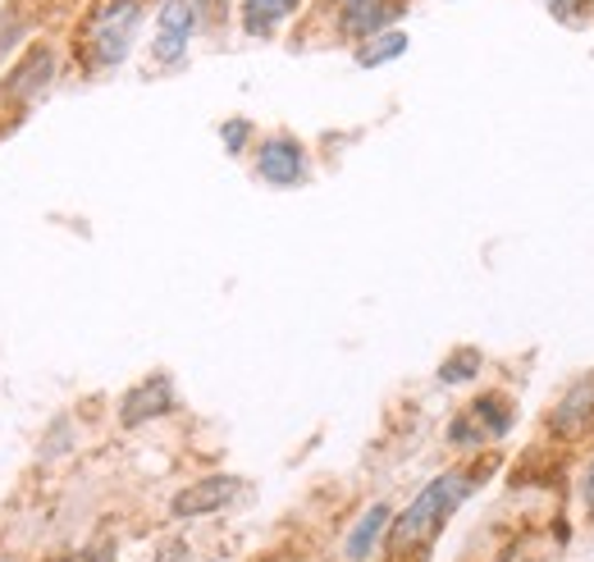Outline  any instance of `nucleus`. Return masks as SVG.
<instances>
[{
    "mask_svg": "<svg viewBox=\"0 0 594 562\" xmlns=\"http://www.w3.org/2000/svg\"><path fill=\"white\" fill-rule=\"evenodd\" d=\"M398 55H407V32L402 28H385L376 37H366V42H357V64L361 69H380Z\"/></svg>",
    "mask_w": 594,
    "mask_h": 562,
    "instance_id": "f8f14e48",
    "label": "nucleus"
},
{
    "mask_svg": "<svg viewBox=\"0 0 594 562\" xmlns=\"http://www.w3.org/2000/svg\"><path fill=\"white\" fill-rule=\"evenodd\" d=\"M55 73H60V55H55V47L51 42H32L14 64H10V73L0 79V105H23V101H32V96H42L51 83H55Z\"/></svg>",
    "mask_w": 594,
    "mask_h": 562,
    "instance_id": "7ed1b4c3",
    "label": "nucleus"
},
{
    "mask_svg": "<svg viewBox=\"0 0 594 562\" xmlns=\"http://www.w3.org/2000/svg\"><path fill=\"white\" fill-rule=\"evenodd\" d=\"M297 6H303V0H243V6H238L243 32L247 37H270L284 19L297 14Z\"/></svg>",
    "mask_w": 594,
    "mask_h": 562,
    "instance_id": "9d476101",
    "label": "nucleus"
},
{
    "mask_svg": "<svg viewBox=\"0 0 594 562\" xmlns=\"http://www.w3.org/2000/svg\"><path fill=\"white\" fill-rule=\"evenodd\" d=\"M407 14V0H334V23L348 42H366Z\"/></svg>",
    "mask_w": 594,
    "mask_h": 562,
    "instance_id": "20e7f679",
    "label": "nucleus"
},
{
    "mask_svg": "<svg viewBox=\"0 0 594 562\" xmlns=\"http://www.w3.org/2000/svg\"><path fill=\"white\" fill-rule=\"evenodd\" d=\"M219 137H225L229 152H243V142L252 137V124H247V120H229L225 129H219Z\"/></svg>",
    "mask_w": 594,
    "mask_h": 562,
    "instance_id": "f3484780",
    "label": "nucleus"
},
{
    "mask_svg": "<svg viewBox=\"0 0 594 562\" xmlns=\"http://www.w3.org/2000/svg\"><path fill=\"white\" fill-rule=\"evenodd\" d=\"M115 553H110V544H96V549H83V553H73L69 562H110Z\"/></svg>",
    "mask_w": 594,
    "mask_h": 562,
    "instance_id": "aec40b11",
    "label": "nucleus"
},
{
    "mask_svg": "<svg viewBox=\"0 0 594 562\" xmlns=\"http://www.w3.org/2000/svg\"><path fill=\"white\" fill-rule=\"evenodd\" d=\"M256 174H262L270 187H297L307 178V146L288 133L266 137L262 152H256Z\"/></svg>",
    "mask_w": 594,
    "mask_h": 562,
    "instance_id": "0eeeda50",
    "label": "nucleus"
},
{
    "mask_svg": "<svg viewBox=\"0 0 594 562\" xmlns=\"http://www.w3.org/2000/svg\"><path fill=\"white\" fill-rule=\"evenodd\" d=\"M471 421L485 430V439H503L512 430V402L503 394H485L471 402Z\"/></svg>",
    "mask_w": 594,
    "mask_h": 562,
    "instance_id": "ddd939ff",
    "label": "nucleus"
},
{
    "mask_svg": "<svg viewBox=\"0 0 594 562\" xmlns=\"http://www.w3.org/2000/svg\"><path fill=\"white\" fill-rule=\"evenodd\" d=\"M389 517H393V512H389V503H376V508H366V512H361V521L348 531V544H344L352 562L370 558V549H376V544H380V535L389 531Z\"/></svg>",
    "mask_w": 594,
    "mask_h": 562,
    "instance_id": "9b49d317",
    "label": "nucleus"
},
{
    "mask_svg": "<svg viewBox=\"0 0 594 562\" xmlns=\"http://www.w3.org/2000/svg\"><path fill=\"white\" fill-rule=\"evenodd\" d=\"M475 484L480 480L471 471H443V476H434L426 490L393 517V527H389V562L402 558V553H412V549H421V544H430L443 531V521H449L467 503V494L475 490Z\"/></svg>",
    "mask_w": 594,
    "mask_h": 562,
    "instance_id": "f257e3e1",
    "label": "nucleus"
},
{
    "mask_svg": "<svg viewBox=\"0 0 594 562\" xmlns=\"http://www.w3.org/2000/svg\"><path fill=\"white\" fill-rule=\"evenodd\" d=\"M23 32H28V10H23V6L0 10V55H6L10 47H19Z\"/></svg>",
    "mask_w": 594,
    "mask_h": 562,
    "instance_id": "2eb2a0df",
    "label": "nucleus"
},
{
    "mask_svg": "<svg viewBox=\"0 0 594 562\" xmlns=\"http://www.w3.org/2000/svg\"><path fill=\"white\" fill-rule=\"evenodd\" d=\"M197 32V10L193 0H165L161 14H156V37H152V55L156 64H183V55H188V42Z\"/></svg>",
    "mask_w": 594,
    "mask_h": 562,
    "instance_id": "423d86ee",
    "label": "nucleus"
},
{
    "mask_svg": "<svg viewBox=\"0 0 594 562\" xmlns=\"http://www.w3.org/2000/svg\"><path fill=\"white\" fill-rule=\"evenodd\" d=\"M544 6H549L553 14H559L563 23H572V19H576V6H585V0H544Z\"/></svg>",
    "mask_w": 594,
    "mask_h": 562,
    "instance_id": "6ab92c4d",
    "label": "nucleus"
},
{
    "mask_svg": "<svg viewBox=\"0 0 594 562\" xmlns=\"http://www.w3.org/2000/svg\"><path fill=\"white\" fill-rule=\"evenodd\" d=\"M146 19L142 0H92L79 23V55L88 69H115L129 60L137 28Z\"/></svg>",
    "mask_w": 594,
    "mask_h": 562,
    "instance_id": "f03ea898",
    "label": "nucleus"
},
{
    "mask_svg": "<svg viewBox=\"0 0 594 562\" xmlns=\"http://www.w3.org/2000/svg\"><path fill=\"white\" fill-rule=\"evenodd\" d=\"M193 10H197V23H219L229 10V0H193Z\"/></svg>",
    "mask_w": 594,
    "mask_h": 562,
    "instance_id": "a211bd4d",
    "label": "nucleus"
},
{
    "mask_svg": "<svg viewBox=\"0 0 594 562\" xmlns=\"http://www.w3.org/2000/svg\"><path fill=\"white\" fill-rule=\"evenodd\" d=\"M581 494H585V508L594 512V462L585 467V480H581Z\"/></svg>",
    "mask_w": 594,
    "mask_h": 562,
    "instance_id": "412c9836",
    "label": "nucleus"
},
{
    "mask_svg": "<svg viewBox=\"0 0 594 562\" xmlns=\"http://www.w3.org/2000/svg\"><path fill=\"white\" fill-rule=\"evenodd\" d=\"M549 426H553V435H559V439H572V435L594 426V375H585V380H576L567 389V398L553 407Z\"/></svg>",
    "mask_w": 594,
    "mask_h": 562,
    "instance_id": "1a4fd4ad",
    "label": "nucleus"
},
{
    "mask_svg": "<svg viewBox=\"0 0 594 562\" xmlns=\"http://www.w3.org/2000/svg\"><path fill=\"white\" fill-rule=\"evenodd\" d=\"M480 439H485V430L471 421V411H462V417L449 426V443H453V448H475Z\"/></svg>",
    "mask_w": 594,
    "mask_h": 562,
    "instance_id": "dca6fc26",
    "label": "nucleus"
},
{
    "mask_svg": "<svg viewBox=\"0 0 594 562\" xmlns=\"http://www.w3.org/2000/svg\"><path fill=\"white\" fill-rule=\"evenodd\" d=\"M238 494H243V480H238V476H229V471H219V476H202V480H193V484H188V490H178V494L170 499V517L193 521V517L225 512Z\"/></svg>",
    "mask_w": 594,
    "mask_h": 562,
    "instance_id": "39448f33",
    "label": "nucleus"
},
{
    "mask_svg": "<svg viewBox=\"0 0 594 562\" xmlns=\"http://www.w3.org/2000/svg\"><path fill=\"white\" fill-rule=\"evenodd\" d=\"M475 370H480V352H475V348H462V352H453L449 361L439 366V385H462V380H475Z\"/></svg>",
    "mask_w": 594,
    "mask_h": 562,
    "instance_id": "4468645a",
    "label": "nucleus"
},
{
    "mask_svg": "<svg viewBox=\"0 0 594 562\" xmlns=\"http://www.w3.org/2000/svg\"><path fill=\"white\" fill-rule=\"evenodd\" d=\"M174 411V385L170 375H146L142 385H133L124 398H120V426L124 430H137L156 417H170Z\"/></svg>",
    "mask_w": 594,
    "mask_h": 562,
    "instance_id": "6e6552de",
    "label": "nucleus"
}]
</instances>
